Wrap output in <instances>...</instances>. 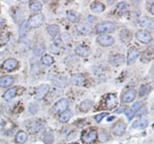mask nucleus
<instances>
[{
	"mask_svg": "<svg viewBox=\"0 0 154 144\" xmlns=\"http://www.w3.org/2000/svg\"><path fill=\"white\" fill-rule=\"evenodd\" d=\"M96 29L98 33H112L115 30L116 26L111 21H103L97 24Z\"/></svg>",
	"mask_w": 154,
	"mask_h": 144,
	"instance_id": "obj_1",
	"label": "nucleus"
},
{
	"mask_svg": "<svg viewBox=\"0 0 154 144\" xmlns=\"http://www.w3.org/2000/svg\"><path fill=\"white\" fill-rule=\"evenodd\" d=\"M44 17L41 13H38L31 16L28 22V26L32 28H37L41 26L44 23Z\"/></svg>",
	"mask_w": 154,
	"mask_h": 144,
	"instance_id": "obj_2",
	"label": "nucleus"
},
{
	"mask_svg": "<svg viewBox=\"0 0 154 144\" xmlns=\"http://www.w3.org/2000/svg\"><path fill=\"white\" fill-rule=\"evenodd\" d=\"M136 38L142 43H149L152 41V36L148 31L139 30L136 33Z\"/></svg>",
	"mask_w": 154,
	"mask_h": 144,
	"instance_id": "obj_3",
	"label": "nucleus"
},
{
	"mask_svg": "<svg viewBox=\"0 0 154 144\" xmlns=\"http://www.w3.org/2000/svg\"><path fill=\"white\" fill-rule=\"evenodd\" d=\"M97 42L102 46H111L114 43V39L108 35H100L97 37Z\"/></svg>",
	"mask_w": 154,
	"mask_h": 144,
	"instance_id": "obj_4",
	"label": "nucleus"
},
{
	"mask_svg": "<svg viewBox=\"0 0 154 144\" xmlns=\"http://www.w3.org/2000/svg\"><path fill=\"white\" fill-rule=\"evenodd\" d=\"M50 87L48 85H41L37 88L36 91V98L37 100H42L46 97V95H48V93L49 92Z\"/></svg>",
	"mask_w": 154,
	"mask_h": 144,
	"instance_id": "obj_5",
	"label": "nucleus"
},
{
	"mask_svg": "<svg viewBox=\"0 0 154 144\" xmlns=\"http://www.w3.org/2000/svg\"><path fill=\"white\" fill-rule=\"evenodd\" d=\"M68 106V101L66 99H61L54 105V110L57 113H63L67 110Z\"/></svg>",
	"mask_w": 154,
	"mask_h": 144,
	"instance_id": "obj_6",
	"label": "nucleus"
},
{
	"mask_svg": "<svg viewBox=\"0 0 154 144\" xmlns=\"http://www.w3.org/2000/svg\"><path fill=\"white\" fill-rule=\"evenodd\" d=\"M125 128H126V125L123 122H117L114 125V126L112 128L113 134L116 136H122L125 132Z\"/></svg>",
	"mask_w": 154,
	"mask_h": 144,
	"instance_id": "obj_7",
	"label": "nucleus"
},
{
	"mask_svg": "<svg viewBox=\"0 0 154 144\" xmlns=\"http://www.w3.org/2000/svg\"><path fill=\"white\" fill-rule=\"evenodd\" d=\"M70 82L74 85L83 86L85 83V78L82 74H75L71 76Z\"/></svg>",
	"mask_w": 154,
	"mask_h": 144,
	"instance_id": "obj_8",
	"label": "nucleus"
},
{
	"mask_svg": "<svg viewBox=\"0 0 154 144\" xmlns=\"http://www.w3.org/2000/svg\"><path fill=\"white\" fill-rule=\"evenodd\" d=\"M76 29L80 33H81V34L83 35L90 34V33H92V31H93L91 26L87 24H84V23L77 24Z\"/></svg>",
	"mask_w": 154,
	"mask_h": 144,
	"instance_id": "obj_9",
	"label": "nucleus"
},
{
	"mask_svg": "<svg viewBox=\"0 0 154 144\" xmlns=\"http://www.w3.org/2000/svg\"><path fill=\"white\" fill-rule=\"evenodd\" d=\"M140 26L148 29H153L154 28V21L152 18L148 17H143L140 20Z\"/></svg>",
	"mask_w": 154,
	"mask_h": 144,
	"instance_id": "obj_10",
	"label": "nucleus"
},
{
	"mask_svg": "<svg viewBox=\"0 0 154 144\" xmlns=\"http://www.w3.org/2000/svg\"><path fill=\"white\" fill-rule=\"evenodd\" d=\"M106 107L108 110H112L117 105V97L113 95H109L106 98Z\"/></svg>",
	"mask_w": 154,
	"mask_h": 144,
	"instance_id": "obj_11",
	"label": "nucleus"
},
{
	"mask_svg": "<svg viewBox=\"0 0 154 144\" xmlns=\"http://www.w3.org/2000/svg\"><path fill=\"white\" fill-rule=\"evenodd\" d=\"M17 60L15 59H8L3 63V68L4 69L8 71H11L17 67Z\"/></svg>",
	"mask_w": 154,
	"mask_h": 144,
	"instance_id": "obj_12",
	"label": "nucleus"
},
{
	"mask_svg": "<svg viewBox=\"0 0 154 144\" xmlns=\"http://www.w3.org/2000/svg\"><path fill=\"white\" fill-rule=\"evenodd\" d=\"M120 38L123 42L128 43L129 42H131V40H132V34L129 30L124 29L120 31Z\"/></svg>",
	"mask_w": 154,
	"mask_h": 144,
	"instance_id": "obj_13",
	"label": "nucleus"
},
{
	"mask_svg": "<svg viewBox=\"0 0 154 144\" xmlns=\"http://www.w3.org/2000/svg\"><path fill=\"white\" fill-rule=\"evenodd\" d=\"M98 135H97V132L95 130H92L88 134H85L83 137V141L85 143H91L94 142L97 139Z\"/></svg>",
	"mask_w": 154,
	"mask_h": 144,
	"instance_id": "obj_14",
	"label": "nucleus"
},
{
	"mask_svg": "<svg viewBox=\"0 0 154 144\" xmlns=\"http://www.w3.org/2000/svg\"><path fill=\"white\" fill-rule=\"evenodd\" d=\"M139 54H140V52L138 49L136 48H132L129 52L128 54V57H127V60H128V64H130L134 63L136 59L138 57Z\"/></svg>",
	"mask_w": 154,
	"mask_h": 144,
	"instance_id": "obj_15",
	"label": "nucleus"
},
{
	"mask_svg": "<svg viewBox=\"0 0 154 144\" xmlns=\"http://www.w3.org/2000/svg\"><path fill=\"white\" fill-rule=\"evenodd\" d=\"M14 82V78L11 76H5L0 78V87H7L11 85Z\"/></svg>",
	"mask_w": 154,
	"mask_h": 144,
	"instance_id": "obj_16",
	"label": "nucleus"
},
{
	"mask_svg": "<svg viewBox=\"0 0 154 144\" xmlns=\"http://www.w3.org/2000/svg\"><path fill=\"white\" fill-rule=\"evenodd\" d=\"M149 125V121L147 118H141L140 120H136L132 124V128L136 129H144Z\"/></svg>",
	"mask_w": 154,
	"mask_h": 144,
	"instance_id": "obj_17",
	"label": "nucleus"
},
{
	"mask_svg": "<svg viewBox=\"0 0 154 144\" xmlns=\"http://www.w3.org/2000/svg\"><path fill=\"white\" fill-rule=\"evenodd\" d=\"M125 61V57L122 54H117L111 57L110 60V63L114 67H118L121 66Z\"/></svg>",
	"mask_w": 154,
	"mask_h": 144,
	"instance_id": "obj_18",
	"label": "nucleus"
},
{
	"mask_svg": "<svg viewBox=\"0 0 154 144\" xmlns=\"http://www.w3.org/2000/svg\"><path fill=\"white\" fill-rule=\"evenodd\" d=\"M135 97L136 91L133 89L129 90V91H127L123 95V102H125V103H130V102H132V100H135Z\"/></svg>",
	"mask_w": 154,
	"mask_h": 144,
	"instance_id": "obj_19",
	"label": "nucleus"
},
{
	"mask_svg": "<svg viewBox=\"0 0 154 144\" xmlns=\"http://www.w3.org/2000/svg\"><path fill=\"white\" fill-rule=\"evenodd\" d=\"M90 50L88 47L86 46H82V45H80V46L77 47L75 48V53L80 56V57H86L90 54Z\"/></svg>",
	"mask_w": 154,
	"mask_h": 144,
	"instance_id": "obj_20",
	"label": "nucleus"
},
{
	"mask_svg": "<svg viewBox=\"0 0 154 144\" xmlns=\"http://www.w3.org/2000/svg\"><path fill=\"white\" fill-rule=\"evenodd\" d=\"M90 8H91L92 11L96 14H99L105 10V5L101 2H93Z\"/></svg>",
	"mask_w": 154,
	"mask_h": 144,
	"instance_id": "obj_21",
	"label": "nucleus"
},
{
	"mask_svg": "<svg viewBox=\"0 0 154 144\" xmlns=\"http://www.w3.org/2000/svg\"><path fill=\"white\" fill-rule=\"evenodd\" d=\"M92 106H93V101H91L90 100H86L80 105V110L83 112H86L90 110Z\"/></svg>",
	"mask_w": 154,
	"mask_h": 144,
	"instance_id": "obj_22",
	"label": "nucleus"
},
{
	"mask_svg": "<svg viewBox=\"0 0 154 144\" xmlns=\"http://www.w3.org/2000/svg\"><path fill=\"white\" fill-rule=\"evenodd\" d=\"M16 94H17V88H16V87H12V88L8 90V91L5 93V95H4V99H5L6 101H9V100L13 99V98L16 96Z\"/></svg>",
	"mask_w": 154,
	"mask_h": 144,
	"instance_id": "obj_23",
	"label": "nucleus"
},
{
	"mask_svg": "<svg viewBox=\"0 0 154 144\" xmlns=\"http://www.w3.org/2000/svg\"><path fill=\"white\" fill-rule=\"evenodd\" d=\"M47 30H48V33L51 35L52 37H55V36H57L59 33V27L56 25V24H52V25H49L47 28Z\"/></svg>",
	"mask_w": 154,
	"mask_h": 144,
	"instance_id": "obj_24",
	"label": "nucleus"
},
{
	"mask_svg": "<svg viewBox=\"0 0 154 144\" xmlns=\"http://www.w3.org/2000/svg\"><path fill=\"white\" fill-rule=\"evenodd\" d=\"M27 134L24 131H19L16 135L15 140L17 143L23 144L27 140Z\"/></svg>",
	"mask_w": 154,
	"mask_h": 144,
	"instance_id": "obj_25",
	"label": "nucleus"
},
{
	"mask_svg": "<svg viewBox=\"0 0 154 144\" xmlns=\"http://www.w3.org/2000/svg\"><path fill=\"white\" fill-rule=\"evenodd\" d=\"M66 15H67V18H68V21H71V22L77 23L79 21V17H78V14L72 11H68L66 13Z\"/></svg>",
	"mask_w": 154,
	"mask_h": 144,
	"instance_id": "obj_26",
	"label": "nucleus"
},
{
	"mask_svg": "<svg viewBox=\"0 0 154 144\" xmlns=\"http://www.w3.org/2000/svg\"><path fill=\"white\" fill-rule=\"evenodd\" d=\"M46 51V47L44 46L43 44H39V45H37L36 47L34 48V54L36 55V56H41Z\"/></svg>",
	"mask_w": 154,
	"mask_h": 144,
	"instance_id": "obj_27",
	"label": "nucleus"
},
{
	"mask_svg": "<svg viewBox=\"0 0 154 144\" xmlns=\"http://www.w3.org/2000/svg\"><path fill=\"white\" fill-rule=\"evenodd\" d=\"M71 116H72L71 112L69 111V110H66V111H65L64 112H63L62 115H60V117H59V121H60L61 122L65 123V122H68L70 118H71Z\"/></svg>",
	"mask_w": 154,
	"mask_h": 144,
	"instance_id": "obj_28",
	"label": "nucleus"
},
{
	"mask_svg": "<svg viewBox=\"0 0 154 144\" xmlns=\"http://www.w3.org/2000/svg\"><path fill=\"white\" fill-rule=\"evenodd\" d=\"M28 29V22L26 21H24L21 22V26H20V29H19V33H20V36L21 37H24L26 35V32H27Z\"/></svg>",
	"mask_w": 154,
	"mask_h": 144,
	"instance_id": "obj_29",
	"label": "nucleus"
},
{
	"mask_svg": "<svg viewBox=\"0 0 154 144\" xmlns=\"http://www.w3.org/2000/svg\"><path fill=\"white\" fill-rule=\"evenodd\" d=\"M29 9L32 11H38L41 10V9H42V5H41V3L40 2L35 1V2H32L30 4Z\"/></svg>",
	"mask_w": 154,
	"mask_h": 144,
	"instance_id": "obj_30",
	"label": "nucleus"
},
{
	"mask_svg": "<svg viewBox=\"0 0 154 144\" xmlns=\"http://www.w3.org/2000/svg\"><path fill=\"white\" fill-rule=\"evenodd\" d=\"M151 91V87L150 85H144L140 87V91H139V95L140 97H143L147 95V94H149Z\"/></svg>",
	"mask_w": 154,
	"mask_h": 144,
	"instance_id": "obj_31",
	"label": "nucleus"
},
{
	"mask_svg": "<svg viewBox=\"0 0 154 144\" xmlns=\"http://www.w3.org/2000/svg\"><path fill=\"white\" fill-rule=\"evenodd\" d=\"M9 40V35L7 33H0V45H4L8 42Z\"/></svg>",
	"mask_w": 154,
	"mask_h": 144,
	"instance_id": "obj_32",
	"label": "nucleus"
},
{
	"mask_svg": "<svg viewBox=\"0 0 154 144\" xmlns=\"http://www.w3.org/2000/svg\"><path fill=\"white\" fill-rule=\"evenodd\" d=\"M43 64L46 66H50L53 63V58L50 55H44L41 59Z\"/></svg>",
	"mask_w": 154,
	"mask_h": 144,
	"instance_id": "obj_33",
	"label": "nucleus"
},
{
	"mask_svg": "<svg viewBox=\"0 0 154 144\" xmlns=\"http://www.w3.org/2000/svg\"><path fill=\"white\" fill-rule=\"evenodd\" d=\"M143 103L141 101H138L135 102V103H134L133 105L132 106V108H131V110L134 112H138L140 108H141V106H142Z\"/></svg>",
	"mask_w": 154,
	"mask_h": 144,
	"instance_id": "obj_34",
	"label": "nucleus"
},
{
	"mask_svg": "<svg viewBox=\"0 0 154 144\" xmlns=\"http://www.w3.org/2000/svg\"><path fill=\"white\" fill-rule=\"evenodd\" d=\"M59 50H60V47H59V45L56 44V43L53 44V45H51V47H50V51H51V52H52L53 54H55L59 53Z\"/></svg>",
	"mask_w": 154,
	"mask_h": 144,
	"instance_id": "obj_35",
	"label": "nucleus"
},
{
	"mask_svg": "<svg viewBox=\"0 0 154 144\" xmlns=\"http://www.w3.org/2000/svg\"><path fill=\"white\" fill-rule=\"evenodd\" d=\"M117 10H118L117 11L118 12H122V13H123V12H125V11L127 10L128 6H127L126 4L124 3V2H120L117 6Z\"/></svg>",
	"mask_w": 154,
	"mask_h": 144,
	"instance_id": "obj_36",
	"label": "nucleus"
},
{
	"mask_svg": "<svg viewBox=\"0 0 154 144\" xmlns=\"http://www.w3.org/2000/svg\"><path fill=\"white\" fill-rule=\"evenodd\" d=\"M53 141V136L51 133H49L47 135L45 136L44 137V142L46 143L47 144H51Z\"/></svg>",
	"mask_w": 154,
	"mask_h": 144,
	"instance_id": "obj_37",
	"label": "nucleus"
},
{
	"mask_svg": "<svg viewBox=\"0 0 154 144\" xmlns=\"http://www.w3.org/2000/svg\"><path fill=\"white\" fill-rule=\"evenodd\" d=\"M108 115V113H105V112H104V113L98 114V115H96L95 116V120L96 121V122H100L105 116H107Z\"/></svg>",
	"mask_w": 154,
	"mask_h": 144,
	"instance_id": "obj_38",
	"label": "nucleus"
},
{
	"mask_svg": "<svg viewBox=\"0 0 154 144\" xmlns=\"http://www.w3.org/2000/svg\"><path fill=\"white\" fill-rule=\"evenodd\" d=\"M14 16H17V19L15 20V21H17V22H19V21H21V19H22L23 17V15H22V12L21 11V10H19V11H16V12H15V14H14ZM14 18H15V17H14Z\"/></svg>",
	"mask_w": 154,
	"mask_h": 144,
	"instance_id": "obj_39",
	"label": "nucleus"
},
{
	"mask_svg": "<svg viewBox=\"0 0 154 144\" xmlns=\"http://www.w3.org/2000/svg\"><path fill=\"white\" fill-rule=\"evenodd\" d=\"M125 115H126V117L128 118V119H129V121L132 120V118L135 116V112H132V110H130L125 112Z\"/></svg>",
	"mask_w": 154,
	"mask_h": 144,
	"instance_id": "obj_40",
	"label": "nucleus"
},
{
	"mask_svg": "<svg viewBox=\"0 0 154 144\" xmlns=\"http://www.w3.org/2000/svg\"><path fill=\"white\" fill-rule=\"evenodd\" d=\"M125 110H126V106H121V107H120V109H119L116 112H117V113H120V112H122L125 111Z\"/></svg>",
	"mask_w": 154,
	"mask_h": 144,
	"instance_id": "obj_41",
	"label": "nucleus"
},
{
	"mask_svg": "<svg viewBox=\"0 0 154 144\" xmlns=\"http://www.w3.org/2000/svg\"><path fill=\"white\" fill-rule=\"evenodd\" d=\"M87 19H88V21H90V23H93V22H94V21H96V18H95V17H93V16H92V15L89 16V17H87Z\"/></svg>",
	"mask_w": 154,
	"mask_h": 144,
	"instance_id": "obj_42",
	"label": "nucleus"
},
{
	"mask_svg": "<svg viewBox=\"0 0 154 144\" xmlns=\"http://www.w3.org/2000/svg\"><path fill=\"white\" fill-rule=\"evenodd\" d=\"M4 127V122L2 120V118L0 117V130H2Z\"/></svg>",
	"mask_w": 154,
	"mask_h": 144,
	"instance_id": "obj_43",
	"label": "nucleus"
},
{
	"mask_svg": "<svg viewBox=\"0 0 154 144\" xmlns=\"http://www.w3.org/2000/svg\"><path fill=\"white\" fill-rule=\"evenodd\" d=\"M113 118H115V117H114V116L109 117V118H108V119H107V121H108V122H111V121L113 120Z\"/></svg>",
	"mask_w": 154,
	"mask_h": 144,
	"instance_id": "obj_44",
	"label": "nucleus"
},
{
	"mask_svg": "<svg viewBox=\"0 0 154 144\" xmlns=\"http://www.w3.org/2000/svg\"><path fill=\"white\" fill-rule=\"evenodd\" d=\"M150 10H151V13H152V14H154V5H153H153H152V6H151V9H150Z\"/></svg>",
	"mask_w": 154,
	"mask_h": 144,
	"instance_id": "obj_45",
	"label": "nucleus"
},
{
	"mask_svg": "<svg viewBox=\"0 0 154 144\" xmlns=\"http://www.w3.org/2000/svg\"><path fill=\"white\" fill-rule=\"evenodd\" d=\"M71 144H78V143H71Z\"/></svg>",
	"mask_w": 154,
	"mask_h": 144,
	"instance_id": "obj_46",
	"label": "nucleus"
}]
</instances>
